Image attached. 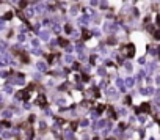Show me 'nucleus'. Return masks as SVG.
Masks as SVG:
<instances>
[{"instance_id":"f257e3e1","label":"nucleus","mask_w":160,"mask_h":140,"mask_svg":"<svg viewBox=\"0 0 160 140\" xmlns=\"http://www.w3.org/2000/svg\"><path fill=\"white\" fill-rule=\"evenodd\" d=\"M104 126H105V121L101 120V121H97V124L94 126V128H96V129H101V128H104Z\"/></svg>"},{"instance_id":"f03ea898","label":"nucleus","mask_w":160,"mask_h":140,"mask_svg":"<svg viewBox=\"0 0 160 140\" xmlns=\"http://www.w3.org/2000/svg\"><path fill=\"white\" fill-rule=\"evenodd\" d=\"M126 83H127V87H134V83H135V80L132 79V77H129V79L126 80Z\"/></svg>"},{"instance_id":"7ed1b4c3","label":"nucleus","mask_w":160,"mask_h":140,"mask_svg":"<svg viewBox=\"0 0 160 140\" xmlns=\"http://www.w3.org/2000/svg\"><path fill=\"white\" fill-rule=\"evenodd\" d=\"M36 66H38V69H46V63H44V61H39Z\"/></svg>"},{"instance_id":"20e7f679","label":"nucleus","mask_w":160,"mask_h":140,"mask_svg":"<svg viewBox=\"0 0 160 140\" xmlns=\"http://www.w3.org/2000/svg\"><path fill=\"white\" fill-rule=\"evenodd\" d=\"M44 101H46V98H44V96H39V99L36 101V104H39V106H41V104H44Z\"/></svg>"},{"instance_id":"39448f33","label":"nucleus","mask_w":160,"mask_h":140,"mask_svg":"<svg viewBox=\"0 0 160 140\" xmlns=\"http://www.w3.org/2000/svg\"><path fill=\"white\" fill-rule=\"evenodd\" d=\"M141 109H143V112H149V104H143Z\"/></svg>"},{"instance_id":"423d86ee","label":"nucleus","mask_w":160,"mask_h":140,"mask_svg":"<svg viewBox=\"0 0 160 140\" xmlns=\"http://www.w3.org/2000/svg\"><path fill=\"white\" fill-rule=\"evenodd\" d=\"M80 124H82V126H88V120H83Z\"/></svg>"}]
</instances>
